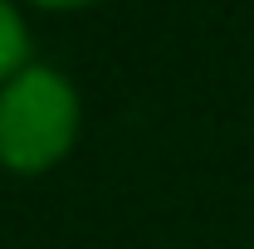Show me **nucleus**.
Segmentation results:
<instances>
[{"mask_svg": "<svg viewBox=\"0 0 254 249\" xmlns=\"http://www.w3.org/2000/svg\"><path fill=\"white\" fill-rule=\"evenodd\" d=\"M78 103L59 73L25 68L0 93V161L15 171H39L59 161L73 142Z\"/></svg>", "mask_w": 254, "mask_h": 249, "instance_id": "obj_1", "label": "nucleus"}, {"mask_svg": "<svg viewBox=\"0 0 254 249\" xmlns=\"http://www.w3.org/2000/svg\"><path fill=\"white\" fill-rule=\"evenodd\" d=\"M25 59V30H20V15L0 0V78H10Z\"/></svg>", "mask_w": 254, "mask_h": 249, "instance_id": "obj_2", "label": "nucleus"}, {"mask_svg": "<svg viewBox=\"0 0 254 249\" xmlns=\"http://www.w3.org/2000/svg\"><path fill=\"white\" fill-rule=\"evenodd\" d=\"M39 5H78V0H39Z\"/></svg>", "mask_w": 254, "mask_h": 249, "instance_id": "obj_3", "label": "nucleus"}]
</instances>
